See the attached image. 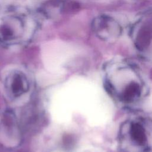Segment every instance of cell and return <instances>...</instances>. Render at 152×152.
I'll use <instances>...</instances> for the list:
<instances>
[{
  "instance_id": "cell-1",
  "label": "cell",
  "mask_w": 152,
  "mask_h": 152,
  "mask_svg": "<svg viewBox=\"0 0 152 152\" xmlns=\"http://www.w3.org/2000/svg\"><path fill=\"white\" fill-rule=\"evenodd\" d=\"M104 84L113 100L126 107L140 102L148 92L145 78L141 72L126 62L109 64L105 69Z\"/></svg>"
},
{
  "instance_id": "cell-2",
  "label": "cell",
  "mask_w": 152,
  "mask_h": 152,
  "mask_svg": "<svg viewBox=\"0 0 152 152\" xmlns=\"http://www.w3.org/2000/svg\"><path fill=\"white\" fill-rule=\"evenodd\" d=\"M119 142L124 152L152 151V123L141 118H133L121 125Z\"/></svg>"
},
{
  "instance_id": "cell-3",
  "label": "cell",
  "mask_w": 152,
  "mask_h": 152,
  "mask_svg": "<svg viewBox=\"0 0 152 152\" xmlns=\"http://www.w3.org/2000/svg\"><path fill=\"white\" fill-rule=\"evenodd\" d=\"M12 91L14 94L20 95L26 91L27 82L25 77L20 74H16L12 81Z\"/></svg>"
}]
</instances>
